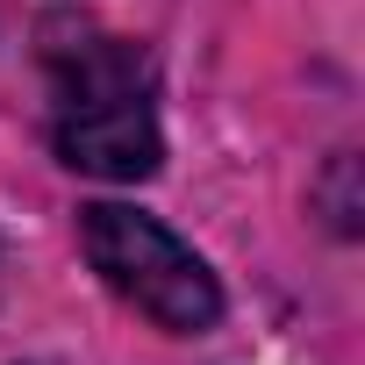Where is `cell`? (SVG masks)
Wrapping results in <instances>:
<instances>
[{"mask_svg":"<svg viewBox=\"0 0 365 365\" xmlns=\"http://www.w3.org/2000/svg\"><path fill=\"white\" fill-rule=\"evenodd\" d=\"M51 136L58 158L86 179H122V187L150 179L165 158L150 108V58L101 29L51 43Z\"/></svg>","mask_w":365,"mask_h":365,"instance_id":"obj_1","label":"cell"},{"mask_svg":"<svg viewBox=\"0 0 365 365\" xmlns=\"http://www.w3.org/2000/svg\"><path fill=\"white\" fill-rule=\"evenodd\" d=\"M79 244H86V265L158 329L172 336H201L215 329L222 315V287L215 272L179 244L165 222L136 215V208H115V201H93L79 208Z\"/></svg>","mask_w":365,"mask_h":365,"instance_id":"obj_2","label":"cell"}]
</instances>
